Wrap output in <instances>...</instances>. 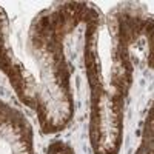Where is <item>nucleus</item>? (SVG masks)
I'll use <instances>...</instances> for the list:
<instances>
[{"mask_svg": "<svg viewBox=\"0 0 154 154\" xmlns=\"http://www.w3.org/2000/svg\"><path fill=\"white\" fill-rule=\"evenodd\" d=\"M125 100L89 96V145L93 154H119L123 142Z\"/></svg>", "mask_w": 154, "mask_h": 154, "instance_id": "3", "label": "nucleus"}, {"mask_svg": "<svg viewBox=\"0 0 154 154\" xmlns=\"http://www.w3.org/2000/svg\"><path fill=\"white\" fill-rule=\"evenodd\" d=\"M154 119H152V106H149V111L146 114L145 125L142 137H140V143L134 154H154V128H152Z\"/></svg>", "mask_w": 154, "mask_h": 154, "instance_id": "6", "label": "nucleus"}, {"mask_svg": "<svg viewBox=\"0 0 154 154\" xmlns=\"http://www.w3.org/2000/svg\"><path fill=\"white\" fill-rule=\"evenodd\" d=\"M85 26V72L89 96L126 100L133 85L134 63L119 9L108 16L100 12Z\"/></svg>", "mask_w": 154, "mask_h": 154, "instance_id": "2", "label": "nucleus"}, {"mask_svg": "<svg viewBox=\"0 0 154 154\" xmlns=\"http://www.w3.org/2000/svg\"><path fill=\"white\" fill-rule=\"evenodd\" d=\"M0 154H35L34 128L19 108L0 99Z\"/></svg>", "mask_w": 154, "mask_h": 154, "instance_id": "5", "label": "nucleus"}, {"mask_svg": "<svg viewBox=\"0 0 154 154\" xmlns=\"http://www.w3.org/2000/svg\"><path fill=\"white\" fill-rule=\"evenodd\" d=\"M100 9L88 2L56 3L34 17L28 29L26 49L37 69V117L43 134L63 131L74 116L71 71L65 56L66 37Z\"/></svg>", "mask_w": 154, "mask_h": 154, "instance_id": "1", "label": "nucleus"}, {"mask_svg": "<svg viewBox=\"0 0 154 154\" xmlns=\"http://www.w3.org/2000/svg\"><path fill=\"white\" fill-rule=\"evenodd\" d=\"M9 19L5 9L0 6V71H2L20 99L22 103L32 108H37V85L35 79L25 63L16 57L14 51L9 45Z\"/></svg>", "mask_w": 154, "mask_h": 154, "instance_id": "4", "label": "nucleus"}, {"mask_svg": "<svg viewBox=\"0 0 154 154\" xmlns=\"http://www.w3.org/2000/svg\"><path fill=\"white\" fill-rule=\"evenodd\" d=\"M46 154H75L74 148L68 143V142H63V140H53L49 143Z\"/></svg>", "mask_w": 154, "mask_h": 154, "instance_id": "7", "label": "nucleus"}]
</instances>
